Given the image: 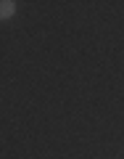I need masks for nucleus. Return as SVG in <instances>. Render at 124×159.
Returning a JSON list of instances; mask_svg holds the SVG:
<instances>
[{"mask_svg":"<svg viewBox=\"0 0 124 159\" xmlns=\"http://www.w3.org/2000/svg\"><path fill=\"white\" fill-rule=\"evenodd\" d=\"M16 8H19L16 0H0V21H3V19H11L13 13H16Z\"/></svg>","mask_w":124,"mask_h":159,"instance_id":"1","label":"nucleus"}]
</instances>
